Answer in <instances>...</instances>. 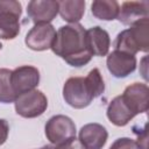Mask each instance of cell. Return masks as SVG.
Returning <instances> with one entry per match:
<instances>
[{"label": "cell", "instance_id": "1", "mask_svg": "<svg viewBox=\"0 0 149 149\" xmlns=\"http://www.w3.org/2000/svg\"><path fill=\"white\" fill-rule=\"evenodd\" d=\"M51 49L72 66H83L93 57L86 44V30L79 23L61 27L56 31Z\"/></svg>", "mask_w": 149, "mask_h": 149}, {"label": "cell", "instance_id": "2", "mask_svg": "<svg viewBox=\"0 0 149 149\" xmlns=\"http://www.w3.org/2000/svg\"><path fill=\"white\" fill-rule=\"evenodd\" d=\"M114 45L115 50L130 55L139 51L147 52L149 50V19L144 17L121 31L116 36Z\"/></svg>", "mask_w": 149, "mask_h": 149}, {"label": "cell", "instance_id": "3", "mask_svg": "<svg viewBox=\"0 0 149 149\" xmlns=\"http://www.w3.org/2000/svg\"><path fill=\"white\" fill-rule=\"evenodd\" d=\"M22 7L15 0H0V38L13 40L20 33Z\"/></svg>", "mask_w": 149, "mask_h": 149}, {"label": "cell", "instance_id": "4", "mask_svg": "<svg viewBox=\"0 0 149 149\" xmlns=\"http://www.w3.org/2000/svg\"><path fill=\"white\" fill-rule=\"evenodd\" d=\"M63 98L73 108L87 107L94 99L91 88L84 77H71L63 86Z\"/></svg>", "mask_w": 149, "mask_h": 149}, {"label": "cell", "instance_id": "5", "mask_svg": "<svg viewBox=\"0 0 149 149\" xmlns=\"http://www.w3.org/2000/svg\"><path fill=\"white\" fill-rule=\"evenodd\" d=\"M14 102L16 113L28 119L42 115L48 107V99L44 93L35 88L20 94Z\"/></svg>", "mask_w": 149, "mask_h": 149}, {"label": "cell", "instance_id": "6", "mask_svg": "<svg viewBox=\"0 0 149 149\" xmlns=\"http://www.w3.org/2000/svg\"><path fill=\"white\" fill-rule=\"evenodd\" d=\"M45 136L52 144H59L71 137H76V125L65 115H55L45 125Z\"/></svg>", "mask_w": 149, "mask_h": 149}, {"label": "cell", "instance_id": "7", "mask_svg": "<svg viewBox=\"0 0 149 149\" xmlns=\"http://www.w3.org/2000/svg\"><path fill=\"white\" fill-rule=\"evenodd\" d=\"M40 83V71L35 66L22 65L12 71L10 84L16 98L28 91L34 90Z\"/></svg>", "mask_w": 149, "mask_h": 149}, {"label": "cell", "instance_id": "8", "mask_svg": "<svg viewBox=\"0 0 149 149\" xmlns=\"http://www.w3.org/2000/svg\"><path fill=\"white\" fill-rule=\"evenodd\" d=\"M56 37V29L50 23L35 24L26 35V45L35 51H43L51 49Z\"/></svg>", "mask_w": 149, "mask_h": 149}, {"label": "cell", "instance_id": "9", "mask_svg": "<svg viewBox=\"0 0 149 149\" xmlns=\"http://www.w3.org/2000/svg\"><path fill=\"white\" fill-rule=\"evenodd\" d=\"M121 99L135 115L144 113L149 107V88L147 84L134 83L126 87Z\"/></svg>", "mask_w": 149, "mask_h": 149}, {"label": "cell", "instance_id": "10", "mask_svg": "<svg viewBox=\"0 0 149 149\" xmlns=\"http://www.w3.org/2000/svg\"><path fill=\"white\" fill-rule=\"evenodd\" d=\"M107 69L116 78H125L136 69V57L123 51L114 50L107 56Z\"/></svg>", "mask_w": 149, "mask_h": 149}, {"label": "cell", "instance_id": "11", "mask_svg": "<svg viewBox=\"0 0 149 149\" xmlns=\"http://www.w3.org/2000/svg\"><path fill=\"white\" fill-rule=\"evenodd\" d=\"M27 14L35 24L50 23L58 14V1L33 0L27 6Z\"/></svg>", "mask_w": 149, "mask_h": 149}, {"label": "cell", "instance_id": "12", "mask_svg": "<svg viewBox=\"0 0 149 149\" xmlns=\"http://www.w3.org/2000/svg\"><path fill=\"white\" fill-rule=\"evenodd\" d=\"M107 137L108 133L100 123H87L79 132V141L86 149H102Z\"/></svg>", "mask_w": 149, "mask_h": 149}, {"label": "cell", "instance_id": "13", "mask_svg": "<svg viewBox=\"0 0 149 149\" xmlns=\"http://www.w3.org/2000/svg\"><path fill=\"white\" fill-rule=\"evenodd\" d=\"M148 15L149 1H126L122 3L116 19L126 26H132L135 22L148 17Z\"/></svg>", "mask_w": 149, "mask_h": 149}, {"label": "cell", "instance_id": "14", "mask_svg": "<svg viewBox=\"0 0 149 149\" xmlns=\"http://www.w3.org/2000/svg\"><path fill=\"white\" fill-rule=\"evenodd\" d=\"M86 44L93 56H106L111 47V38L105 29L95 26L86 30Z\"/></svg>", "mask_w": 149, "mask_h": 149}, {"label": "cell", "instance_id": "15", "mask_svg": "<svg viewBox=\"0 0 149 149\" xmlns=\"http://www.w3.org/2000/svg\"><path fill=\"white\" fill-rule=\"evenodd\" d=\"M134 116L135 114L127 107V105L121 99V95L115 97L107 107L108 120L118 127L126 126Z\"/></svg>", "mask_w": 149, "mask_h": 149}, {"label": "cell", "instance_id": "16", "mask_svg": "<svg viewBox=\"0 0 149 149\" xmlns=\"http://www.w3.org/2000/svg\"><path fill=\"white\" fill-rule=\"evenodd\" d=\"M58 12L66 22L77 23L85 13V1L83 0H63L58 1Z\"/></svg>", "mask_w": 149, "mask_h": 149}, {"label": "cell", "instance_id": "17", "mask_svg": "<svg viewBox=\"0 0 149 149\" xmlns=\"http://www.w3.org/2000/svg\"><path fill=\"white\" fill-rule=\"evenodd\" d=\"M92 14L104 21H111L118 17L120 6L115 0H95L91 5Z\"/></svg>", "mask_w": 149, "mask_h": 149}, {"label": "cell", "instance_id": "18", "mask_svg": "<svg viewBox=\"0 0 149 149\" xmlns=\"http://www.w3.org/2000/svg\"><path fill=\"white\" fill-rule=\"evenodd\" d=\"M12 71L8 69H0V102L9 104L15 101L16 94L10 84Z\"/></svg>", "mask_w": 149, "mask_h": 149}, {"label": "cell", "instance_id": "19", "mask_svg": "<svg viewBox=\"0 0 149 149\" xmlns=\"http://www.w3.org/2000/svg\"><path fill=\"white\" fill-rule=\"evenodd\" d=\"M88 87L92 91V94L94 98L99 97L105 91V83L102 79V76L99 71V69H93L88 72V74L85 77Z\"/></svg>", "mask_w": 149, "mask_h": 149}, {"label": "cell", "instance_id": "20", "mask_svg": "<svg viewBox=\"0 0 149 149\" xmlns=\"http://www.w3.org/2000/svg\"><path fill=\"white\" fill-rule=\"evenodd\" d=\"M109 149H139V146L129 137H120L112 143Z\"/></svg>", "mask_w": 149, "mask_h": 149}, {"label": "cell", "instance_id": "21", "mask_svg": "<svg viewBox=\"0 0 149 149\" xmlns=\"http://www.w3.org/2000/svg\"><path fill=\"white\" fill-rule=\"evenodd\" d=\"M51 149H86L83 143L76 139V137H71L69 140H66L65 142L63 143H59V144H56V146H51Z\"/></svg>", "mask_w": 149, "mask_h": 149}, {"label": "cell", "instance_id": "22", "mask_svg": "<svg viewBox=\"0 0 149 149\" xmlns=\"http://www.w3.org/2000/svg\"><path fill=\"white\" fill-rule=\"evenodd\" d=\"M8 132H9V126L6 120L0 119V146L3 144L8 137Z\"/></svg>", "mask_w": 149, "mask_h": 149}, {"label": "cell", "instance_id": "23", "mask_svg": "<svg viewBox=\"0 0 149 149\" xmlns=\"http://www.w3.org/2000/svg\"><path fill=\"white\" fill-rule=\"evenodd\" d=\"M147 139H148V136H147V129H146V127H144V129H143V135L141 136L140 134H139V140H137V146H139V149H147Z\"/></svg>", "mask_w": 149, "mask_h": 149}, {"label": "cell", "instance_id": "24", "mask_svg": "<svg viewBox=\"0 0 149 149\" xmlns=\"http://www.w3.org/2000/svg\"><path fill=\"white\" fill-rule=\"evenodd\" d=\"M40 149H51V146H44V147H42Z\"/></svg>", "mask_w": 149, "mask_h": 149}, {"label": "cell", "instance_id": "25", "mask_svg": "<svg viewBox=\"0 0 149 149\" xmlns=\"http://www.w3.org/2000/svg\"><path fill=\"white\" fill-rule=\"evenodd\" d=\"M1 48H2V44H1V43H0V50H1Z\"/></svg>", "mask_w": 149, "mask_h": 149}]
</instances>
